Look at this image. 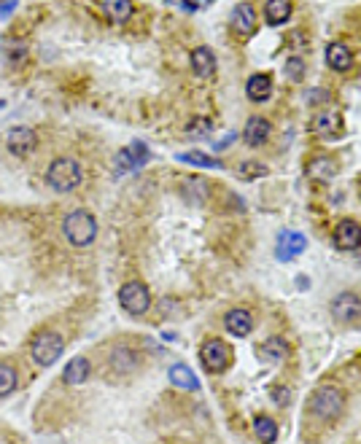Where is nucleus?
Segmentation results:
<instances>
[{
    "mask_svg": "<svg viewBox=\"0 0 361 444\" xmlns=\"http://www.w3.org/2000/svg\"><path fill=\"white\" fill-rule=\"evenodd\" d=\"M178 161H187V164H197V167H208V170H218L221 161L211 156V154H202V151H187V154H178Z\"/></svg>",
    "mask_w": 361,
    "mask_h": 444,
    "instance_id": "27",
    "label": "nucleus"
},
{
    "mask_svg": "<svg viewBox=\"0 0 361 444\" xmlns=\"http://www.w3.org/2000/svg\"><path fill=\"white\" fill-rule=\"evenodd\" d=\"M167 377H170V382H173L175 388H181V390H197L200 388V380H197V375L189 369L187 363H173V366H170V372H167Z\"/></svg>",
    "mask_w": 361,
    "mask_h": 444,
    "instance_id": "23",
    "label": "nucleus"
},
{
    "mask_svg": "<svg viewBox=\"0 0 361 444\" xmlns=\"http://www.w3.org/2000/svg\"><path fill=\"white\" fill-rule=\"evenodd\" d=\"M308 248V240L299 234V232H283L281 240H278V258L286 261V258H294L302 251Z\"/></svg>",
    "mask_w": 361,
    "mask_h": 444,
    "instance_id": "19",
    "label": "nucleus"
},
{
    "mask_svg": "<svg viewBox=\"0 0 361 444\" xmlns=\"http://www.w3.org/2000/svg\"><path fill=\"white\" fill-rule=\"evenodd\" d=\"M19 385V375L11 363H0V399L3 396H11L13 390Z\"/></svg>",
    "mask_w": 361,
    "mask_h": 444,
    "instance_id": "28",
    "label": "nucleus"
},
{
    "mask_svg": "<svg viewBox=\"0 0 361 444\" xmlns=\"http://www.w3.org/2000/svg\"><path fill=\"white\" fill-rule=\"evenodd\" d=\"M13 8H16V3H0V11H13Z\"/></svg>",
    "mask_w": 361,
    "mask_h": 444,
    "instance_id": "33",
    "label": "nucleus"
},
{
    "mask_svg": "<svg viewBox=\"0 0 361 444\" xmlns=\"http://www.w3.org/2000/svg\"><path fill=\"white\" fill-rule=\"evenodd\" d=\"M119 304H121V309H124L127 315H133V318L146 315L148 307H151V291H148V285L140 280L124 283L119 288Z\"/></svg>",
    "mask_w": 361,
    "mask_h": 444,
    "instance_id": "4",
    "label": "nucleus"
},
{
    "mask_svg": "<svg viewBox=\"0 0 361 444\" xmlns=\"http://www.w3.org/2000/svg\"><path fill=\"white\" fill-rule=\"evenodd\" d=\"M245 94H248L254 103L270 100V94H272V76H270V73H256V76H251L248 84H245Z\"/></svg>",
    "mask_w": 361,
    "mask_h": 444,
    "instance_id": "20",
    "label": "nucleus"
},
{
    "mask_svg": "<svg viewBox=\"0 0 361 444\" xmlns=\"http://www.w3.org/2000/svg\"><path fill=\"white\" fill-rule=\"evenodd\" d=\"M92 375V363L89 358H84V355H76V358H70L65 363V369H62V380H65L67 385H81V382H87Z\"/></svg>",
    "mask_w": 361,
    "mask_h": 444,
    "instance_id": "15",
    "label": "nucleus"
},
{
    "mask_svg": "<svg viewBox=\"0 0 361 444\" xmlns=\"http://www.w3.org/2000/svg\"><path fill=\"white\" fill-rule=\"evenodd\" d=\"M200 361L211 375H221L232 363V348L224 339H208L200 348Z\"/></svg>",
    "mask_w": 361,
    "mask_h": 444,
    "instance_id": "6",
    "label": "nucleus"
},
{
    "mask_svg": "<svg viewBox=\"0 0 361 444\" xmlns=\"http://www.w3.org/2000/svg\"><path fill=\"white\" fill-rule=\"evenodd\" d=\"M81 181H84V170H81L79 161L70 159V156L54 159L46 170V183L54 191H73V188L81 186Z\"/></svg>",
    "mask_w": 361,
    "mask_h": 444,
    "instance_id": "3",
    "label": "nucleus"
},
{
    "mask_svg": "<svg viewBox=\"0 0 361 444\" xmlns=\"http://www.w3.org/2000/svg\"><path fill=\"white\" fill-rule=\"evenodd\" d=\"M270 396H272V402L278 404V406H289V404H291V390H289V388H281V385L270 388Z\"/></svg>",
    "mask_w": 361,
    "mask_h": 444,
    "instance_id": "31",
    "label": "nucleus"
},
{
    "mask_svg": "<svg viewBox=\"0 0 361 444\" xmlns=\"http://www.w3.org/2000/svg\"><path fill=\"white\" fill-rule=\"evenodd\" d=\"M259 358L267 363H281L289 358V342L283 336H270L267 342L259 345Z\"/></svg>",
    "mask_w": 361,
    "mask_h": 444,
    "instance_id": "16",
    "label": "nucleus"
},
{
    "mask_svg": "<svg viewBox=\"0 0 361 444\" xmlns=\"http://www.w3.org/2000/svg\"><path fill=\"white\" fill-rule=\"evenodd\" d=\"M340 127H343V121H340V113L337 110H321V113H316L313 121H310V130L316 135H332V132H340Z\"/></svg>",
    "mask_w": 361,
    "mask_h": 444,
    "instance_id": "22",
    "label": "nucleus"
},
{
    "mask_svg": "<svg viewBox=\"0 0 361 444\" xmlns=\"http://www.w3.org/2000/svg\"><path fill=\"white\" fill-rule=\"evenodd\" d=\"M191 70L200 76V79H211L216 73V54L208 46H197L191 52Z\"/></svg>",
    "mask_w": 361,
    "mask_h": 444,
    "instance_id": "18",
    "label": "nucleus"
},
{
    "mask_svg": "<svg viewBox=\"0 0 361 444\" xmlns=\"http://www.w3.org/2000/svg\"><path fill=\"white\" fill-rule=\"evenodd\" d=\"M254 433L262 444H272L278 439V423L267 415H259L254 420Z\"/></svg>",
    "mask_w": 361,
    "mask_h": 444,
    "instance_id": "26",
    "label": "nucleus"
},
{
    "mask_svg": "<svg viewBox=\"0 0 361 444\" xmlns=\"http://www.w3.org/2000/svg\"><path fill=\"white\" fill-rule=\"evenodd\" d=\"M270 170L265 164H259V161H243L240 167H238V175L240 178H262V175H267Z\"/></svg>",
    "mask_w": 361,
    "mask_h": 444,
    "instance_id": "30",
    "label": "nucleus"
},
{
    "mask_svg": "<svg viewBox=\"0 0 361 444\" xmlns=\"http://www.w3.org/2000/svg\"><path fill=\"white\" fill-rule=\"evenodd\" d=\"M33 361L38 363V366H52L62 358V353H65V339L57 334V331H43L33 339Z\"/></svg>",
    "mask_w": 361,
    "mask_h": 444,
    "instance_id": "5",
    "label": "nucleus"
},
{
    "mask_svg": "<svg viewBox=\"0 0 361 444\" xmlns=\"http://www.w3.org/2000/svg\"><path fill=\"white\" fill-rule=\"evenodd\" d=\"M62 234L73 248H87L97 237V218L89 210H73L62 218Z\"/></svg>",
    "mask_w": 361,
    "mask_h": 444,
    "instance_id": "2",
    "label": "nucleus"
},
{
    "mask_svg": "<svg viewBox=\"0 0 361 444\" xmlns=\"http://www.w3.org/2000/svg\"><path fill=\"white\" fill-rule=\"evenodd\" d=\"M35 146H38V135L30 127H13L6 135V148L13 156H27L30 151H35Z\"/></svg>",
    "mask_w": 361,
    "mask_h": 444,
    "instance_id": "8",
    "label": "nucleus"
},
{
    "mask_svg": "<svg viewBox=\"0 0 361 444\" xmlns=\"http://www.w3.org/2000/svg\"><path fill=\"white\" fill-rule=\"evenodd\" d=\"M108 363H111V369L116 375H133L138 369V363H140V355L133 348H127V345H116L111 350V361Z\"/></svg>",
    "mask_w": 361,
    "mask_h": 444,
    "instance_id": "12",
    "label": "nucleus"
},
{
    "mask_svg": "<svg viewBox=\"0 0 361 444\" xmlns=\"http://www.w3.org/2000/svg\"><path fill=\"white\" fill-rule=\"evenodd\" d=\"M148 159V148L146 143L135 140L127 148H121L116 154V173H130V170H138L140 164H146Z\"/></svg>",
    "mask_w": 361,
    "mask_h": 444,
    "instance_id": "11",
    "label": "nucleus"
},
{
    "mask_svg": "<svg viewBox=\"0 0 361 444\" xmlns=\"http://www.w3.org/2000/svg\"><path fill=\"white\" fill-rule=\"evenodd\" d=\"M332 318L340 323H353L361 318V299L359 294H353V291H343V294H337L332 299Z\"/></svg>",
    "mask_w": 361,
    "mask_h": 444,
    "instance_id": "7",
    "label": "nucleus"
},
{
    "mask_svg": "<svg viewBox=\"0 0 361 444\" xmlns=\"http://www.w3.org/2000/svg\"><path fill=\"white\" fill-rule=\"evenodd\" d=\"M0 108H3V100H0Z\"/></svg>",
    "mask_w": 361,
    "mask_h": 444,
    "instance_id": "34",
    "label": "nucleus"
},
{
    "mask_svg": "<svg viewBox=\"0 0 361 444\" xmlns=\"http://www.w3.org/2000/svg\"><path fill=\"white\" fill-rule=\"evenodd\" d=\"M100 8H103V11L108 13V19L116 22V25H124V22L135 13V6L130 3V0H103Z\"/></svg>",
    "mask_w": 361,
    "mask_h": 444,
    "instance_id": "25",
    "label": "nucleus"
},
{
    "mask_svg": "<svg viewBox=\"0 0 361 444\" xmlns=\"http://www.w3.org/2000/svg\"><path fill=\"white\" fill-rule=\"evenodd\" d=\"M270 121L267 119H262V116H254V119H248L245 121V130H243V140H245V146H251V148H259V146H265L267 143V137H270Z\"/></svg>",
    "mask_w": 361,
    "mask_h": 444,
    "instance_id": "14",
    "label": "nucleus"
},
{
    "mask_svg": "<svg viewBox=\"0 0 361 444\" xmlns=\"http://www.w3.org/2000/svg\"><path fill=\"white\" fill-rule=\"evenodd\" d=\"M308 175H310V181L326 183V181H332L337 175V161L332 159V156H316V159L308 161Z\"/></svg>",
    "mask_w": 361,
    "mask_h": 444,
    "instance_id": "21",
    "label": "nucleus"
},
{
    "mask_svg": "<svg viewBox=\"0 0 361 444\" xmlns=\"http://www.w3.org/2000/svg\"><path fill=\"white\" fill-rule=\"evenodd\" d=\"M326 65L337 70V73H345L353 67V54L345 43H329L326 46Z\"/></svg>",
    "mask_w": 361,
    "mask_h": 444,
    "instance_id": "17",
    "label": "nucleus"
},
{
    "mask_svg": "<svg viewBox=\"0 0 361 444\" xmlns=\"http://www.w3.org/2000/svg\"><path fill=\"white\" fill-rule=\"evenodd\" d=\"M310 412L323 420V423H335L345 412V393L337 385H321L313 390L310 396Z\"/></svg>",
    "mask_w": 361,
    "mask_h": 444,
    "instance_id": "1",
    "label": "nucleus"
},
{
    "mask_svg": "<svg viewBox=\"0 0 361 444\" xmlns=\"http://www.w3.org/2000/svg\"><path fill=\"white\" fill-rule=\"evenodd\" d=\"M332 242H335L337 251H356V248L361 245V227L353 221V218H343V221L335 227Z\"/></svg>",
    "mask_w": 361,
    "mask_h": 444,
    "instance_id": "9",
    "label": "nucleus"
},
{
    "mask_svg": "<svg viewBox=\"0 0 361 444\" xmlns=\"http://www.w3.org/2000/svg\"><path fill=\"white\" fill-rule=\"evenodd\" d=\"M178 8H181V11H202L205 3H178Z\"/></svg>",
    "mask_w": 361,
    "mask_h": 444,
    "instance_id": "32",
    "label": "nucleus"
},
{
    "mask_svg": "<svg viewBox=\"0 0 361 444\" xmlns=\"http://www.w3.org/2000/svg\"><path fill=\"white\" fill-rule=\"evenodd\" d=\"M286 76L291 81H296V84L305 79V62H302V57H289L286 59Z\"/></svg>",
    "mask_w": 361,
    "mask_h": 444,
    "instance_id": "29",
    "label": "nucleus"
},
{
    "mask_svg": "<svg viewBox=\"0 0 361 444\" xmlns=\"http://www.w3.org/2000/svg\"><path fill=\"white\" fill-rule=\"evenodd\" d=\"M294 11V6L289 0H270L265 3V19L270 27H281L283 22H289V16Z\"/></svg>",
    "mask_w": 361,
    "mask_h": 444,
    "instance_id": "24",
    "label": "nucleus"
},
{
    "mask_svg": "<svg viewBox=\"0 0 361 444\" xmlns=\"http://www.w3.org/2000/svg\"><path fill=\"white\" fill-rule=\"evenodd\" d=\"M224 329H227L232 336H248L254 331V315L248 309H229L224 315Z\"/></svg>",
    "mask_w": 361,
    "mask_h": 444,
    "instance_id": "13",
    "label": "nucleus"
},
{
    "mask_svg": "<svg viewBox=\"0 0 361 444\" xmlns=\"http://www.w3.org/2000/svg\"><path fill=\"white\" fill-rule=\"evenodd\" d=\"M229 25H232V33H235V35H240V38L254 35L256 33L254 6H251V3H238V6L232 8V19H229Z\"/></svg>",
    "mask_w": 361,
    "mask_h": 444,
    "instance_id": "10",
    "label": "nucleus"
}]
</instances>
